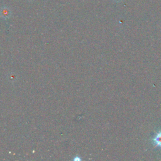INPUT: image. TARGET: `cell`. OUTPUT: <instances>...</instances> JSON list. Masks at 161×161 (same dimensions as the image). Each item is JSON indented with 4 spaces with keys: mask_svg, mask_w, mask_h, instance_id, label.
<instances>
[{
    "mask_svg": "<svg viewBox=\"0 0 161 161\" xmlns=\"http://www.w3.org/2000/svg\"><path fill=\"white\" fill-rule=\"evenodd\" d=\"M11 10H10V8H8L7 6H3L1 10H0V16L2 18H3V19H8L11 16Z\"/></svg>",
    "mask_w": 161,
    "mask_h": 161,
    "instance_id": "cell-1",
    "label": "cell"
},
{
    "mask_svg": "<svg viewBox=\"0 0 161 161\" xmlns=\"http://www.w3.org/2000/svg\"><path fill=\"white\" fill-rule=\"evenodd\" d=\"M152 141L155 147L161 149V130L156 134V136L152 139Z\"/></svg>",
    "mask_w": 161,
    "mask_h": 161,
    "instance_id": "cell-2",
    "label": "cell"
}]
</instances>
